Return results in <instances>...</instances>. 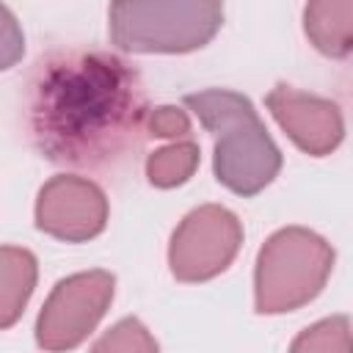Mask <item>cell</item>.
<instances>
[{
	"label": "cell",
	"instance_id": "obj_3",
	"mask_svg": "<svg viewBox=\"0 0 353 353\" xmlns=\"http://www.w3.org/2000/svg\"><path fill=\"white\" fill-rule=\"evenodd\" d=\"M221 0H113L110 39L127 52H188L221 28Z\"/></svg>",
	"mask_w": 353,
	"mask_h": 353
},
{
	"label": "cell",
	"instance_id": "obj_6",
	"mask_svg": "<svg viewBox=\"0 0 353 353\" xmlns=\"http://www.w3.org/2000/svg\"><path fill=\"white\" fill-rule=\"evenodd\" d=\"M113 298V276L105 270H88L63 279L47 298L36 336L47 350L74 347L102 320Z\"/></svg>",
	"mask_w": 353,
	"mask_h": 353
},
{
	"label": "cell",
	"instance_id": "obj_5",
	"mask_svg": "<svg viewBox=\"0 0 353 353\" xmlns=\"http://www.w3.org/2000/svg\"><path fill=\"white\" fill-rule=\"evenodd\" d=\"M240 243H243L240 221L229 210L218 204H207L193 210L179 223L171 240L168 262L176 279L204 281L229 268Z\"/></svg>",
	"mask_w": 353,
	"mask_h": 353
},
{
	"label": "cell",
	"instance_id": "obj_14",
	"mask_svg": "<svg viewBox=\"0 0 353 353\" xmlns=\"http://www.w3.org/2000/svg\"><path fill=\"white\" fill-rule=\"evenodd\" d=\"M22 50H25V39H22L19 22L0 3V72L8 69V66H14L22 58Z\"/></svg>",
	"mask_w": 353,
	"mask_h": 353
},
{
	"label": "cell",
	"instance_id": "obj_4",
	"mask_svg": "<svg viewBox=\"0 0 353 353\" xmlns=\"http://www.w3.org/2000/svg\"><path fill=\"white\" fill-rule=\"evenodd\" d=\"M334 265L328 243L306 229L276 232L256 262V309L259 312H290L312 301Z\"/></svg>",
	"mask_w": 353,
	"mask_h": 353
},
{
	"label": "cell",
	"instance_id": "obj_2",
	"mask_svg": "<svg viewBox=\"0 0 353 353\" xmlns=\"http://www.w3.org/2000/svg\"><path fill=\"white\" fill-rule=\"evenodd\" d=\"M185 105L215 138V176L240 196L259 193L281 168V154L254 105L234 91L188 94Z\"/></svg>",
	"mask_w": 353,
	"mask_h": 353
},
{
	"label": "cell",
	"instance_id": "obj_13",
	"mask_svg": "<svg viewBox=\"0 0 353 353\" xmlns=\"http://www.w3.org/2000/svg\"><path fill=\"white\" fill-rule=\"evenodd\" d=\"M146 132L157 138H188L190 135V121L179 108L163 105L149 110L146 116Z\"/></svg>",
	"mask_w": 353,
	"mask_h": 353
},
{
	"label": "cell",
	"instance_id": "obj_15",
	"mask_svg": "<svg viewBox=\"0 0 353 353\" xmlns=\"http://www.w3.org/2000/svg\"><path fill=\"white\" fill-rule=\"evenodd\" d=\"M339 331H347V320L345 317H334V320H325L314 328H309L301 339H295L292 350H345L339 342H334V334Z\"/></svg>",
	"mask_w": 353,
	"mask_h": 353
},
{
	"label": "cell",
	"instance_id": "obj_10",
	"mask_svg": "<svg viewBox=\"0 0 353 353\" xmlns=\"http://www.w3.org/2000/svg\"><path fill=\"white\" fill-rule=\"evenodd\" d=\"M306 36L325 55H347L353 44L350 33V0H309Z\"/></svg>",
	"mask_w": 353,
	"mask_h": 353
},
{
	"label": "cell",
	"instance_id": "obj_11",
	"mask_svg": "<svg viewBox=\"0 0 353 353\" xmlns=\"http://www.w3.org/2000/svg\"><path fill=\"white\" fill-rule=\"evenodd\" d=\"M196 165H199V146L185 138L165 149H157L146 163V174L152 185L174 188V185H182L196 171Z\"/></svg>",
	"mask_w": 353,
	"mask_h": 353
},
{
	"label": "cell",
	"instance_id": "obj_12",
	"mask_svg": "<svg viewBox=\"0 0 353 353\" xmlns=\"http://www.w3.org/2000/svg\"><path fill=\"white\" fill-rule=\"evenodd\" d=\"M154 347H157V342L132 317L121 320L116 328H110V334H105L94 345V350H154Z\"/></svg>",
	"mask_w": 353,
	"mask_h": 353
},
{
	"label": "cell",
	"instance_id": "obj_7",
	"mask_svg": "<svg viewBox=\"0 0 353 353\" xmlns=\"http://www.w3.org/2000/svg\"><path fill=\"white\" fill-rule=\"evenodd\" d=\"M108 221V201L105 193L80 176H55L50 179L36 204V223L47 234L80 243L105 229Z\"/></svg>",
	"mask_w": 353,
	"mask_h": 353
},
{
	"label": "cell",
	"instance_id": "obj_1",
	"mask_svg": "<svg viewBox=\"0 0 353 353\" xmlns=\"http://www.w3.org/2000/svg\"><path fill=\"white\" fill-rule=\"evenodd\" d=\"M146 116L138 72L105 50H58L36 63L28 85L30 138L58 165H119L143 143Z\"/></svg>",
	"mask_w": 353,
	"mask_h": 353
},
{
	"label": "cell",
	"instance_id": "obj_9",
	"mask_svg": "<svg viewBox=\"0 0 353 353\" xmlns=\"http://www.w3.org/2000/svg\"><path fill=\"white\" fill-rule=\"evenodd\" d=\"M36 287V259L25 248H0V328H8Z\"/></svg>",
	"mask_w": 353,
	"mask_h": 353
},
{
	"label": "cell",
	"instance_id": "obj_8",
	"mask_svg": "<svg viewBox=\"0 0 353 353\" xmlns=\"http://www.w3.org/2000/svg\"><path fill=\"white\" fill-rule=\"evenodd\" d=\"M268 108L287 135L314 157L328 154L342 141V116L328 99L301 94L290 85H276L268 94Z\"/></svg>",
	"mask_w": 353,
	"mask_h": 353
}]
</instances>
